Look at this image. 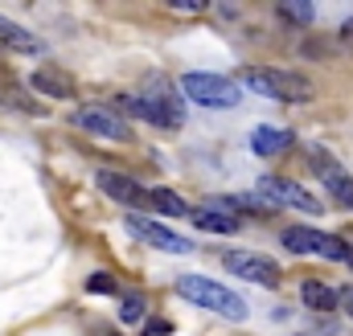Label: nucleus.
Wrapping results in <instances>:
<instances>
[{"mask_svg":"<svg viewBox=\"0 0 353 336\" xmlns=\"http://www.w3.org/2000/svg\"><path fill=\"white\" fill-rule=\"evenodd\" d=\"M259 193H263L271 205H288V209H300V213H325V205L300 185V180H288V176H263L259 180Z\"/></svg>","mask_w":353,"mask_h":336,"instance_id":"nucleus-6","label":"nucleus"},{"mask_svg":"<svg viewBox=\"0 0 353 336\" xmlns=\"http://www.w3.org/2000/svg\"><path fill=\"white\" fill-rule=\"evenodd\" d=\"M300 300H304V308H312V312H337V287H329V283H321V279H304V283H300Z\"/></svg>","mask_w":353,"mask_h":336,"instance_id":"nucleus-15","label":"nucleus"},{"mask_svg":"<svg viewBox=\"0 0 353 336\" xmlns=\"http://www.w3.org/2000/svg\"><path fill=\"white\" fill-rule=\"evenodd\" d=\"M337 308H345L353 316V287H341V291H337Z\"/></svg>","mask_w":353,"mask_h":336,"instance_id":"nucleus-24","label":"nucleus"},{"mask_svg":"<svg viewBox=\"0 0 353 336\" xmlns=\"http://www.w3.org/2000/svg\"><path fill=\"white\" fill-rule=\"evenodd\" d=\"M128 230H132L136 238H144L148 246H157V251H169V254H189V251H193V242H189L185 234L165 230L161 222H152V218H140V213H128Z\"/></svg>","mask_w":353,"mask_h":336,"instance_id":"nucleus-8","label":"nucleus"},{"mask_svg":"<svg viewBox=\"0 0 353 336\" xmlns=\"http://www.w3.org/2000/svg\"><path fill=\"white\" fill-rule=\"evenodd\" d=\"M29 86H33L37 94H46V98H62V103H70V98H74V78H70V74H62L58 66H41V70H33Z\"/></svg>","mask_w":353,"mask_h":336,"instance_id":"nucleus-12","label":"nucleus"},{"mask_svg":"<svg viewBox=\"0 0 353 336\" xmlns=\"http://www.w3.org/2000/svg\"><path fill=\"white\" fill-rule=\"evenodd\" d=\"M140 111H144V123H157V127H181L185 123V98H176V90L169 83H152L140 94Z\"/></svg>","mask_w":353,"mask_h":336,"instance_id":"nucleus-4","label":"nucleus"},{"mask_svg":"<svg viewBox=\"0 0 353 336\" xmlns=\"http://www.w3.org/2000/svg\"><path fill=\"white\" fill-rule=\"evenodd\" d=\"M87 291H94V295H115V279H111L107 271H99V275L87 279Z\"/></svg>","mask_w":353,"mask_h":336,"instance_id":"nucleus-20","label":"nucleus"},{"mask_svg":"<svg viewBox=\"0 0 353 336\" xmlns=\"http://www.w3.org/2000/svg\"><path fill=\"white\" fill-rule=\"evenodd\" d=\"M300 54L321 62V58H329V45H321V41H304V45H300Z\"/></svg>","mask_w":353,"mask_h":336,"instance_id":"nucleus-21","label":"nucleus"},{"mask_svg":"<svg viewBox=\"0 0 353 336\" xmlns=\"http://www.w3.org/2000/svg\"><path fill=\"white\" fill-rule=\"evenodd\" d=\"M181 94L201 103V107H214V111H230L243 103V86L234 78H222V74H201V70H189L181 74Z\"/></svg>","mask_w":353,"mask_h":336,"instance_id":"nucleus-2","label":"nucleus"},{"mask_svg":"<svg viewBox=\"0 0 353 336\" xmlns=\"http://www.w3.org/2000/svg\"><path fill=\"white\" fill-rule=\"evenodd\" d=\"M144 201H148V205H152L157 213H165V218H185V213H189V205H185V201L176 197L173 189H152V193H148Z\"/></svg>","mask_w":353,"mask_h":336,"instance_id":"nucleus-17","label":"nucleus"},{"mask_svg":"<svg viewBox=\"0 0 353 336\" xmlns=\"http://www.w3.org/2000/svg\"><path fill=\"white\" fill-rule=\"evenodd\" d=\"M94 185L111 197V201H119V205H140L148 193L140 189V180H132V176H123V172H111V168H103L99 176H94Z\"/></svg>","mask_w":353,"mask_h":336,"instance_id":"nucleus-11","label":"nucleus"},{"mask_svg":"<svg viewBox=\"0 0 353 336\" xmlns=\"http://www.w3.org/2000/svg\"><path fill=\"white\" fill-rule=\"evenodd\" d=\"M283 246L292 254H325V258H337V262H345L353 251L350 242H341V238H333L325 230H308V226H288L283 230Z\"/></svg>","mask_w":353,"mask_h":336,"instance_id":"nucleus-5","label":"nucleus"},{"mask_svg":"<svg viewBox=\"0 0 353 336\" xmlns=\"http://www.w3.org/2000/svg\"><path fill=\"white\" fill-rule=\"evenodd\" d=\"M176 295H185L189 304L210 308V312H218V316H226V320H247L243 295H234L230 287H222V283H214V279H205V275H181V279H176Z\"/></svg>","mask_w":353,"mask_h":336,"instance_id":"nucleus-1","label":"nucleus"},{"mask_svg":"<svg viewBox=\"0 0 353 336\" xmlns=\"http://www.w3.org/2000/svg\"><path fill=\"white\" fill-rule=\"evenodd\" d=\"M345 262H350V266H353V251H350V258H345Z\"/></svg>","mask_w":353,"mask_h":336,"instance_id":"nucleus-26","label":"nucleus"},{"mask_svg":"<svg viewBox=\"0 0 353 336\" xmlns=\"http://www.w3.org/2000/svg\"><path fill=\"white\" fill-rule=\"evenodd\" d=\"M119 320L123 324H140L144 320V295H123V304H119Z\"/></svg>","mask_w":353,"mask_h":336,"instance_id":"nucleus-19","label":"nucleus"},{"mask_svg":"<svg viewBox=\"0 0 353 336\" xmlns=\"http://www.w3.org/2000/svg\"><path fill=\"white\" fill-rule=\"evenodd\" d=\"M239 279H251V283H263V287H279V266L267 258V254H255V251H230L222 258Z\"/></svg>","mask_w":353,"mask_h":336,"instance_id":"nucleus-9","label":"nucleus"},{"mask_svg":"<svg viewBox=\"0 0 353 336\" xmlns=\"http://www.w3.org/2000/svg\"><path fill=\"white\" fill-rule=\"evenodd\" d=\"M292 144H296V136H292L288 127H267L263 123V127L251 132V148H255L259 156H279V152H288Z\"/></svg>","mask_w":353,"mask_h":336,"instance_id":"nucleus-13","label":"nucleus"},{"mask_svg":"<svg viewBox=\"0 0 353 336\" xmlns=\"http://www.w3.org/2000/svg\"><path fill=\"white\" fill-rule=\"evenodd\" d=\"M173 8H181V12H197L201 4H197V0H173Z\"/></svg>","mask_w":353,"mask_h":336,"instance_id":"nucleus-25","label":"nucleus"},{"mask_svg":"<svg viewBox=\"0 0 353 336\" xmlns=\"http://www.w3.org/2000/svg\"><path fill=\"white\" fill-rule=\"evenodd\" d=\"M189 218H193L197 230H210V234H239V230H243V222H239L234 213H226V209H210V205H205V209H193Z\"/></svg>","mask_w":353,"mask_h":336,"instance_id":"nucleus-14","label":"nucleus"},{"mask_svg":"<svg viewBox=\"0 0 353 336\" xmlns=\"http://www.w3.org/2000/svg\"><path fill=\"white\" fill-rule=\"evenodd\" d=\"M144 336H173V324H169V320H152V324L144 328Z\"/></svg>","mask_w":353,"mask_h":336,"instance_id":"nucleus-22","label":"nucleus"},{"mask_svg":"<svg viewBox=\"0 0 353 336\" xmlns=\"http://www.w3.org/2000/svg\"><path fill=\"white\" fill-rule=\"evenodd\" d=\"M279 17L283 21H292V25H312V17H316V8L308 4V0H292V4H279Z\"/></svg>","mask_w":353,"mask_h":336,"instance_id":"nucleus-18","label":"nucleus"},{"mask_svg":"<svg viewBox=\"0 0 353 336\" xmlns=\"http://www.w3.org/2000/svg\"><path fill=\"white\" fill-rule=\"evenodd\" d=\"M337 45H353V17L341 25V29H337Z\"/></svg>","mask_w":353,"mask_h":336,"instance_id":"nucleus-23","label":"nucleus"},{"mask_svg":"<svg viewBox=\"0 0 353 336\" xmlns=\"http://www.w3.org/2000/svg\"><path fill=\"white\" fill-rule=\"evenodd\" d=\"M0 45H8L17 54H41V41L29 29H21L17 21H8V17H0Z\"/></svg>","mask_w":353,"mask_h":336,"instance_id":"nucleus-16","label":"nucleus"},{"mask_svg":"<svg viewBox=\"0 0 353 336\" xmlns=\"http://www.w3.org/2000/svg\"><path fill=\"white\" fill-rule=\"evenodd\" d=\"M243 86H251L255 94H263V98H279V103H308L312 98V83L304 78V74H296V70H251Z\"/></svg>","mask_w":353,"mask_h":336,"instance_id":"nucleus-3","label":"nucleus"},{"mask_svg":"<svg viewBox=\"0 0 353 336\" xmlns=\"http://www.w3.org/2000/svg\"><path fill=\"white\" fill-rule=\"evenodd\" d=\"M308 156H312V168H316V176L325 180V189H329V193H333V197H337L345 209H353V176H350V172L337 165V160H329L321 148H312Z\"/></svg>","mask_w":353,"mask_h":336,"instance_id":"nucleus-10","label":"nucleus"},{"mask_svg":"<svg viewBox=\"0 0 353 336\" xmlns=\"http://www.w3.org/2000/svg\"><path fill=\"white\" fill-rule=\"evenodd\" d=\"M74 127L94 136V140H115V144H128L132 140L128 119H119L111 107H79L74 111Z\"/></svg>","mask_w":353,"mask_h":336,"instance_id":"nucleus-7","label":"nucleus"}]
</instances>
